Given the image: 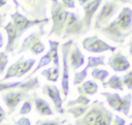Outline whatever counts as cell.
Wrapping results in <instances>:
<instances>
[{
  "instance_id": "1",
  "label": "cell",
  "mask_w": 132,
  "mask_h": 125,
  "mask_svg": "<svg viewBox=\"0 0 132 125\" xmlns=\"http://www.w3.org/2000/svg\"><path fill=\"white\" fill-rule=\"evenodd\" d=\"M100 32L112 42L123 43L132 33V9L128 6L122 8L118 17L100 29Z\"/></svg>"
},
{
  "instance_id": "2",
  "label": "cell",
  "mask_w": 132,
  "mask_h": 125,
  "mask_svg": "<svg viewBox=\"0 0 132 125\" xmlns=\"http://www.w3.org/2000/svg\"><path fill=\"white\" fill-rule=\"evenodd\" d=\"M68 14H69V11L64 8L61 1H58V0L52 1L51 17L53 21V26L48 35H56L57 37H62Z\"/></svg>"
},
{
  "instance_id": "3",
  "label": "cell",
  "mask_w": 132,
  "mask_h": 125,
  "mask_svg": "<svg viewBox=\"0 0 132 125\" xmlns=\"http://www.w3.org/2000/svg\"><path fill=\"white\" fill-rule=\"evenodd\" d=\"M44 34H45V30L41 25V27L38 30L31 32L27 37H25V39L22 41L20 45V49L16 51V54H22L27 51H30L32 54L36 56L42 54L45 50V45L40 38Z\"/></svg>"
},
{
  "instance_id": "4",
  "label": "cell",
  "mask_w": 132,
  "mask_h": 125,
  "mask_svg": "<svg viewBox=\"0 0 132 125\" xmlns=\"http://www.w3.org/2000/svg\"><path fill=\"white\" fill-rule=\"evenodd\" d=\"M102 96L106 98L107 104L116 112H120L125 116L129 117V112L132 104V94L128 93L124 97H121L119 93H110L103 91L100 93Z\"/></svg>"
},
{
  "instance_id": "5",
  "label": "cell",
  "mask_w": 132,
  "mask_h": 125,
  "mask_svg": "<svg viewBox=\"0 0 132 125\" xmlns=\"http://www.w3.org/2000/svg\"><path fill=\"white\" fill-rule=\"evenodd\" d=\"M15 7H21L27 18L31 20H44L46 19V1H12ZM25 15V17H26Z\"/></svg>"
},
{
  "instance_id": "6",
  "label": "cell",
  "mask_w": 132,
  "mask_h": 125,
  "mask_svg": "<svg viewBox=\"0 0 132 125\" xmlns=\"http://www.w3.org/2000/svg\"><path fill=\"white\" fill-rule=\"evenodd\" d=\"M119 10V4L117 1H105L101 9L97 13L94 23V29L100 30L112 21V18Z\"/></svg>"
},
{
  "instance_id": "7",
  "label": "cell",
  "mask_w": 132,
  "mask_h": 125,
  "mask_svg": "<svg viewBox=\"0 0 132 125\" xmlns=\"http://www.w3.org/2000/svg\"><path fill=\"white\" fill-rule=\"evenodd\" d=\"M73 44V40L69 39L65 41L61 45V53H62V80H61V89L63 92L64 97L66 98L69 94V52Z\"/></svg>"
},
{
  "instance_id": "8",
  "label": "cell",
  "mask_w": 132,
  "mask_h": 125,
  "mask_svg": "<svg viewBox=\"0 0 132 125\" xmlns=\"http://www.w3.org/2000/svg\"><path fill=\"white\" fill-rule=\"evenodd\" d=\"M11 23L13 24V26L15 27L16 31H18V36L19 38H21V36L31 27L37 26V25H43V24H47L48 23V19H44V20H31L28 19L27 17H25L23 13H21L20 11L15 10L13 13H11Z\"/></svg>"
},
{
  "instance_id": "9",
  "label": "cell",
  "mask_w": 132,
  "mask_h": 125,
  "mask_svg": "<svg viewBox=\"0 0 132 125\" xmlns=\"http://www.w3.org/2000/svg\"><path fill=\"white\" fill-rule=\"evenodd\" d=\"M81 45H82V49H85L86 51H88L90 53H94V54H100V53H104V52L114 53L117 51V46L108 44L107 42H105L104 40L99 38L97 35H93V36L84 38L81 41Z\"/></svg>"
},
{
  "instance_id": "10",
  "label": "cell",
  "mask_w": 132,
  "mask_h": 125,
  "mask_svg": "<svg viewBox=\"0 0 132 125\" xmlns=\"http://www.w3.org/2000/svg\"><path fill=\"white\" fill-rule=\"evenodd\" d=\"M78 3L85 10V17L82 20L85 30H84L82 34H86L91 30L93 17H94L95 12L98 10L102 1L101 0H78Z\"/></svg>"
},
{
  "instance_id": "11",
  "label": "cell",
  "mask_w": 132,
  "mask_h": 125,
  "mask_svg": "<svg viewBox=\"0 0 132 125\" xmlns=\"http://www.w3.org/2000/svg\"><path fill=\"white\" fill-rule=\"evenodd\" d=\"M82 29H84V23L80 17L77 13L69 11V14L65 24L64 32L61 38L65 39L69 36H78L82 34Z\"/></svg>"
},
{
  "instance_id": "12",
  "label": "cell",
  "mask_w": 132,
  "mask_h": 125,
  "mask_svg": "<svg viewBox=\"0 0 132 125\" xmlns=\"http://www.w3.org/2000/svg\"><path fill=\"white\" fill-rule=\"evenodd\" d=\"M104 106H105V104L103 101H100V100L93 101L92 104L90 105V108L88 110V112L82 117L78 118L75 121L74 125H95L97 118L101 114Z\"/></svg>"
},
{
  "instance_id": "13",
  "label": "cell",
  "mask_w": 132,
  "mask_h": 125,
  "mask_svg": "<svg viewBox=\"0 0 132 125\" xmlns=\"http://www.w3.org/2000/svg\"><path fill=\"white\" fill-rule=\"evenodd\" d=\"M39 87H40V83H39L38 76L26 79L25 81H19V82H9V83L0 82V92L8 91L10 89H16V88H20L22 90L29 92V91L35 90Z\"/></svg>"
},
{
  "instance_id": "14",
  "label": "cell",
  "mask_w": 132,
  "mask_h": 125,
  "mask_svg": "<svg viewBox=\"0 0 132 125\" xmlns=\"http://www.w3.org/2000/svg\"><path fill=\"white\" fill-rule=\"evenodd\" d=\"M28 97H29V94L25 90H21V91H4L2 93V95H1V98L4 101L5 105L7 106L9 113L14 112V110L18 107L20 102L23 99L28 98Z\"/></svg>"
},
{
  "instance_id": "15",
  "label": "cell",
  "mask_w": 132,
  "mask_h": 125,
  "mask_svg": "<svg viewBox=\"0 0 132 125\" xmlns=\"http://www.w3.org/2000/svg\"><path fill=\"white\" fill-rule=\"evenodd\" d=\"M42 93L45 94L47 97H50V99L53 101L56 111L59 114H64L65 111L63 108V99L61 97L60 94V90L58 89V87L56 85H44L42 87Z\"/></svg>"
},
{
  "instance_id": "16",
  "label": "cell",
  "mask_w": 132,
  "mask_h": 125,
  "mask_svg": "<svg viewBox=\"0 0 132 125\" xmlns=\"http://www.w3.org/2000/svg\"><path fill=\"white\" fill-rule=\"evenodd\" d=\"M107 64L114 72H124L130 68V62L122 52L114 53L110 56Z\"/></svg>"
},
{
  "instance_id": "17",
  "label": "cell",
  "mask_w": 132,
  "mask_h": 125,
  "mask_svg": "<svg viewBox=\"0 0 132 125\" xmlns=\"http://www.w3.org/2000/svg\"><path fill=\"white\" fill-rule=\"evenodd\" d=\"M71 51L69 52V57H68V62H69V68L75 72L78 68H80L85 64V56L80 52L78 45L76 43L72 44Z\"/></svg>"
},
{
  "instance_id": "18",
  "label": "cell",
  "mask_w": 132,
  "mask_h": 125,
  "mask_svg": "<svg viewBox=\"0 0 132 125\" xmlns=\"http://www.w3.org/2000/svg\"><path fill=\"white\" fill-rule=\"evenodd\" d=\"M4 30L7 34V44L5 46V51L4 53H13L16 45L18 40L20 39L18 36V31L15 29V27L13 26V24L11 22H8L5 26H4Z\"/></svg>"
},
{
  "instance_id": "19",
  "label": "cell",
  "mask_w": 132,
  "mask_h": 125,
  "mask_svg": "<svg viewBox=\"0 0 132 125\" xmlns=\"http://www.w3.org/2000/svg\"><path fill=\"white\" fill-rule=\"evenodd\" d=\"M33 100H34L36 112L39 115L41 116H53L54 115V112L52 111L50 103L45 99L38 97L36 94H33Z\"/></svg>"
},
{
  "instance_id": "20",
  "label": "cell",
  "mask_w": 132,
  "mask_h": 125,
  "mask_svg": "<svg viewBox=\"0 0 132 125\" xmlns=\"http://www.w3.org/2000/svg\"><path fill=\"white\" fill-rule=\"evenodd\" d=\"M77 90V93H78V96L76 99H72V100H69L67 103H66V106L67 108L68 107H72V106H77V105H89L91 103V99L84 93L82 89L80 86H78L76 88Z\"/></svg>"
},
{
  "instance_id": "21",
  "label": "cell",
  "mask_w": 132,
  "mask_h": 125,
  "mask_svg": "<svg viewBox=\"0 0 132 125\" xmlns=\"http://www.w3.org/2000/svg\"><path fill=\"white\" fill-rule=\"evenodd\" d=\"M24 61V56H21L20 59H18L14 63H12L7 70H5V74L2 79H0V82H4V81H7L9 79H12V77H16L18 73H19V70H20V67H21V64L22 62Z\"/></svg>"
},
{
  "instance_id": "22",
  "label": "cell",
  "mask_w": 132,
  "mask_h": 125,
  "mask_svg": "<svg viewBox=\"0 0 132 125\" xmlns=\"http://www.w3.org/2000/svg\"><path fill=\"white\" fill-rule=\"evenodd\" d=\"M48 44H50V54L52 57V62L54 63V67L60 68V58H59V41L58 40H53L48 39Z\"/></svg>"
},
{
  "instance_id": "23",
  "label": "cell",
  "mask_w": 132,
  "mask_h": 125,
  "mask_svg": "<svg viewBox=\"0 0 132 125\" xmlns=\"http://www.w3.org/2000/svg\"><path fill=\"white\" fill-rule=\"evenodd\" d=\"M103 87L107 88L109 87L112 90H118V91H124V87H123V83H122V77L113 74L109 77V80L107 82L103 83Z\"/></svg>"
},
{
  "instance_id": "24",
  "label": "cell",
  "mask_w": 132,
  "mask_h": 125,
  "mask_svg": "<svg viewBox=\"0 0 132 125\" xmlns=\"http://www.w3.org/2000/svg\"><path fill=\"white\" fill-rule=\"evenodd\" d=\"M112 119H113V114L104 106L101 114L97 118L95 125H111Z\"/></svg>"
},
{
  "instance_id": "25",
  "label": "cell",
  "mask_w": 132,
  "mask_h": 125,
  "mask_svg": "<svg viewBox=\"0 0 132 125\" xmlns=\"http://www.w3.org/2000/svg\"><path fill=\"white\" fill-rule=\"evenodd\" d=\"M106 65L105 63V56H89L87 58V68H97L98 66H104Z\"/></svg>"
},
{
  "instance_id": "26",
  "label": "cell",
  "mask_w": 132,
  "mask_h": 125,
  "mask_svg": "<svg viewBox=\"0 0 132 125\" xmlns=\"http://www.w3.org/2000/svg\"><path fill=\"white\" fill-rule=\"evenodd\" d=\"M41 75H43L47 81L52 83H57L60 76V68L57 67H48L41 71Z\"/></svg>"
},
{
  "instance_id": "27",
  "label": "cell",
  "mask_w": 132,
  "mask_h": 125,
  "mask_svg": "<svg viewBox=\"0 0 132 125\" xmlns=\"http://www.w3.org/2000/svg\"><path fill=\"white\" fill-rule=\"evenodd\" d=\"M51 62H52V57H51L50 52L47 51V52H46V54H44L43 56H41V58L39 59V61H38V63H37L36 67H35V68H34V69L29 73V75H28V77H27V79L32 77V76H33V74H35L39 69H41V68H43V67L47 66Z\"/></svg>"
},
{
  "instance_id": "28",
  "label": "cell",
  "mask_w": 132,
  "mask_h": 125,
  "mask_svg": "<svg viewBox=\"0 0 132 125\" xmlns=\"http://www.w3.org/2000/svg\"><path fill=\"white\" fill-rule=\"evenodd\" d=\"M35 62H36V60L34 58H29L27 60H24L22 62V64H21V67H20V70H19V73H18L16 77L18 79H21L22 76H24L25 74H27L32 69V67L34 66Z\"/></svg>"
},
{
  "instance_id": "29",
  "label": "cell",
  "mask_w": 132,
  "mask_h": 125,
  "mask_svg": "<svg viewBox=\"0 0 132 125\" xmlns=\"http://www.w3.org/2000/svg\"><path fill=\"white\" fill-rule=\"evenodd\" d=\"M90 108V104L89 105H77V106H72V107H68L66 110V113L71 114L75 119H78L80 117H82L88 110Z\"/></svg>"
},
{
  "instance_id": "30",
  "label": "cell",
  "mask_w": 132,
  "mask_h": 125,
  "mask_svg": "<svg viewBox=\"0 0 132 125\" xmlns=\"http://www.w3.org/2000/svg\"><path fill=\"white\" fill-rule=\"evenodd\" d=\"M86 95H95L98 92V85L94 81H86L80 86Z\"/></svg>"
},
{
  "instance_id": "31",
  "label": "cell",
  "mask_w": 132,
  "mask_h": 125,
  "mask_svg": "<svg viewBox=\"0 0 132 125\" xmlns=\"http://www.w3.org/2000/svg\"><path fill=\"white\" fill-rule=\"evenodd\" d=\"M91 75H92V77H94V79L100 81V82L103 84L104 81H105V79L109 75V72H108L107 70H105V69H102V68H98V67H97V68H94V69L92 70Z\"/></svg>"
},
{
  "instance_id": "32",
  "label": "cell",
  "mask_w": 132,
  "mask_h": 125,
  "mask_svg": "<svg viewBox=\"0 0 132 125\" xmlns=\"http://www.w3.org/2000/svg\"><path fill=\"white\" fill-rule=\"evenodd\" d=\"M87 75H88V68L87 67H85L80 71H75L73 74V85L77 86V85L81 84L87 79Z\"/></svg>"
},
{
  "instance_id": "33",
  "label": "cell",
  "mask_w": 132,
  "mask_h": 125,
  "mask_svg": "<svg viewBox=\"0 0 132 125\" xmlns=\"http://www.w3.org/2000/svg\"><path fill=\"white\" fill-rule=\"evenodd\" d=\"M67 122V119L63 120H37L35 122V125H63Z\"/></svg>"
},
{
  "instance_id": "34",
  "label": "cell",
  "mask_w": 132,
  "mask_h": 125,
  "mask_svg": "<svg viewBox=\"0 0 132 125\" xmlns=\"http://www.w3.org/2000/svg\"><path fill=\"white\" fill-rule=\"evenodd\" d=\"M8 64V56L4 52H0V76L4 73L5 68Z\"/></svg>"
},
{
  "instance_id": "35",
  "label": "cell",
  "mask_w": 132,
  "mask_h": 125,
  "mask_svg": "<svg viewBox=\"0 0 132 125\" xmlns=\"http://www.w3.org/2000/svg\"><path fill=\"white\" fill-rule=\"evenodd\" d=\"M122 83L128 88V90L132 91V70L124 74V76L122 77Z\"/></svg>"
},
{
  "instance_id": "36",
  "label": "cell",
  "mask_w": 132,
  "mask_h": 125,
  "mask_svg": "<svg viewBox=\"0 0 132 125\" xmlns=\"http://www.w3.org/2000/svg\"><path fill=\"white\" fill-rule=\"evenodd\" d=\"M31 111H32V103L29 100H26V101H24L23 105L21 106V108L19 111V115H23V116L28 115L31 113Z\"/></svg>"
},
{
  "instance_id": "37",
  "label": "cell",
  "mask_w": 132,
  "mask_h": 125,
  "mask_svg": "<svg viewBox=\"0 0 132 125\" xmlns=\"http://www.w3.org/2000/svg\"><path fill=\"white\" fill-rule=\"evenodd\" d=\"M111 125H126V120L124 118L120 117L119 115H116V116H113Z\"/></svg>"
},
{
  "instance_id": "38",
  "label": "cell",
  "mask_w": 132,
  "mask_h": 125,
  "mask_svg": "<svg viewBox=\"0 0 132 125\" xmlns=\"http://www.w3.org/2000/svg\"><path fill=\"white\" fill-rule=\"evenodd\" d=\"M13 123L15 125H31V121L27 117H22V118L15 120V121H13Z\"/></svg>"
},
{
  "instance_id": "39",
  "label": "cell",
  "mask_w": 132,
  "mask_h": 125,
  "mask_svg": "<svg viewBox=\"0 0 132 125\" xmlns=\"http://www.w3.org/2000/svg\"><path fill=\"white\" fill-rule=\"evenodd\" d=\"M61 3H62V5L64 6L65 9L75 8V1H73V0H63V1H61Z\"/></svg>"
},
{
  "instance_id": "40",
  "label": "cell",
  "mask_w": 132,
  "mask_h": 125,
  "mask_svg": "<svg viewBox=\"0 0 132 125\" xmlns=\"http://www.w3.org/2000/svg\"><path fill=\"white\" fill-rule=\"evenodd\" d=\"M5 118H6V113H5L4 108L0 105V124L5 120Z\"/></svg>"
},
{
  "instance_id": "41",
  "label": "cell",
  "mask_w": 132,
  "mask_h": 125,
  "mask_svg": "<svg viewBox=\"0 0 132 125\" xmlns=\"http://www.w3.org/2000/svg\"><path fill=\"white\" fill-rule=\"evenodd\" d=\"M4 45V38H3V34L0 32V49H2Z\"/></svg>"
},
{
  "instance_id": "42",
  "label": "cell",
  "mask_w": 132,
  "mask_h": 125,
  "mask_svg": "<svg viewBox=\"0 0 132 125\" xmlns=\"http://www.w3.org/2000/svg\"><path fill=\"white\" fill-rule=\"evenodd\" d=\"M5 17H6V14L5 13H0V26L3 24V22H4V19H5Z\"/></svg>"
},
{
  "instance_id": "43",
  "label": "cell",
  "mask_w": 132,
  "mask_h": 125,
  "mask_svg": "<svg viewBox=\"0 0 132 125\" xmlns=\"http://www.w3.org/2000/svg\"><path fill=\"white\" fill-rule=\"evenodd\" d=\"M129 54L132 57V37H131V39L129 41Z\"/></svg>"
},
{
  "instance_id": "44",
  "label": "cell",
  "mask_w": 132,
  "mask_h": 125,
  "mask_svg": "<svg viewBox=\"0 0 132 125\" xmlns=\"http://www.w3.org/2000/svg\"><path fill=\"white\" fill-rule=\"evenodd\" d=\"M7 2L6 1H0V7H2V6H4L5 4H6Z\"/></svg>"
},
{
  "instance_id": "45",
  "label": "cell",
  "mask_w": 132,
  "mask_h": 125,
  "mask_svg": "<svg viewBox=\"0 0 132 125\" xmlns=\"http://www.w3.org/2000/svg\"><path fill=\"white\" fill-rule=\"evenodd\" d=\"M129 118H130V119H132V114H131V115H129Z\"/></svg>"
},
{
  "instance_id": "46",
  "label": "cell",
  "mask_w": 132,
  "mask_h": 125,
  "mask_svg": "<svg viewBox=\"0 0 132 125\" xmlns=\"http://www.w3.org/2000/svg\"><path fill=\"white\" fill-rule=\"evenodd\" d=\"M128 125H132V121H131V122H130V123H129Z\"/></svg>"
},
{
  "instance_id": "47",
  "label": "cell",
  "mask_w": 132,
  "mask_h": 125,
  "mask_svg": "<svg viewBox=\"0 0 132 125\" xmlns=\"http://www.w3.org/2000/svg\"><path fill=\"white\" fill-rule=\"evenodd\" d=\"M68 125H72V124H68Z\"/></svg>"
},
{
  "instance_id": "48",
  "label": "cell",
  "mask_w": 132,
  "mask_h": 125,
  "mask_svg": "<svg viewBox=\"0 0 132 125\" xmlns=\"http://www.w3.org/2000/svg\"><path fill=\"white\" fill-rule=\"evenodd\" d=\"M131 2H132V1H131Z\"/></svg>"
}]
</instances>
